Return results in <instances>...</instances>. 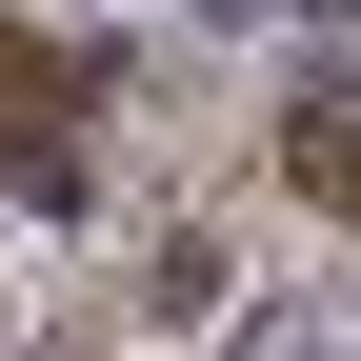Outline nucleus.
Masks as SVG:
<instances>
[{"instance_id":"f257e3e1","label":"nucleus","mask_w":361,"mask_h":361,"mask_svg":"<svg viewBox=\"0 0 361 361\" xmlns=\"http://www.w3.org/2000/svg\"><path fill=\"white\" fill-rule=\"evenodd\" d=\"M281 161H301V201H341V221H361V101H301V141H281Z\"/></svg>"},{"instance_id":"7ed1b4c3","label":"nucleus","mask_w":361,"mask_h":361,"mask_svg":"<svg viewBox=\"0 0 361 361\" xmlns=\"http://www.w3.org/2000/svg\"><path fill=\"white\" fill-rule=\"evenodd\" d=\"M241 361H341V322H322V301H261V322H241Z\"/></svg>"},{"instance_id":"20e7f679","label":"nucleus","mask_w":361,"mask_h":361,"mask_svg":"<svg viewBox=\"0 0 361 361\" xmlns=\"http://www.w3.org/2000/svg\"><path fill=\"white\" fill-rule=\"evenodd\" d=\"M20 121H61V80H40L20 40H0V141H20Z\"/></svg>"},{"instance_id":"f03ea898","label":"nucleus","mask_w":361,"mask_h":361,"mask_svg":"<svg viewBox=\"0 0 361 361\" xmlns=\"http://www.w3.org/2000/svg\"><path fill=\"white\" fill-rule=\"evenodd\" d=\"M221 281H241L221 241H161V261H141V301H161V322H221Z\"/></svg>"}]
</instances>
